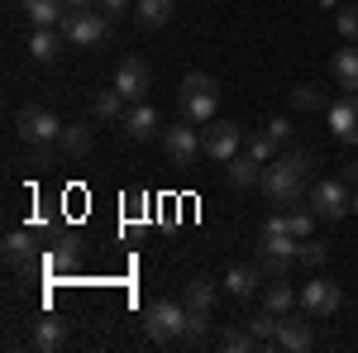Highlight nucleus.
Wrapping results in <instances>:
<instances>
[{
	"mask_svg": "<svg viewBox=\"0 0 358 353\" xmlns=\"http://www.w3.org/2000/svg\"><path fill=\"white\" fill-rule=\"evenodd\" d=\"M29 344H34L38 353H57L62 344H67V320H53V315L34 320V329H29Z\"/></svg>",
	"mask_w": 358,
	"mask_h": 353,
	"instance_id": "17",
	"label": "nucleus"
},
{
	"mask_svg": "<svg viewBox=\"0 0 358 353\" xmlns=\"http://www.w3.org/2000/svg\"><path fill=\"white\" fill-rule=\"evenodd\" d=\"M124 134L138 138V143H148V138L158 134V110L148 106V101H134V106L124 110Z\"/></svg>",
	"mask_w": 358,
	"mask_h": 353,
	"instance_id": "16",
	"label": "nucleus"
},
{
	"mask_svg": "<svg viewBox=\"0 0 358 353\" xmlns=\"http://www.w3.org/2000/svg\"><path fill=\"white\" fill-rule=\"evenodd\" d=\"M96 10H101V15H124V10H129V0H96Z\"/></svg>",
	"mask_w": 358,
	"mask_h": 353,
	"instance_id": "35",
	"label": "nucleus"
},
{
	"mask_svg": "<svg viewBox=\"0 0 358 353\" xmlns=\"http://www.w3.org/2000/svg\"><path fill=\"white\" fill-rule=\"evenodd\" d=\"M177 10V0H134V20L143 29H163Z\"/></svg>",
	"mask_w": 358,
	"mask_h": 353,
	"instance_id": "24",
	"label": "nucleus"
},
{
	"mask_svg": "<svg viewBox=\"0 0 358 353\" xmlns=\"http://www.w3.org/2000/svg\"><path fill=\"white\" fill-rule=\"evenodd\" d=\"M296 248H301V239L296 234H263L258 239V272H263V282H273V277H292V268H296Z\"/></svg>",
	"mask_w": 358,
	"mask_h": 353,
	"instance_id": "3",
	"label": "nucleus"
},
{
	"mask_svg": "<svg viewBox=\"0 0 358 353\" xmlns=\"http://www.w3.org/2000/svg\"><path fill=\"white\" fill-rule=\"evenodd\" d=\"M15 129L24 138V148H48V143L62 138V120H57L48 106H24L15 115Z\"/></svg>",
	"mask_w": 358,
	"mask_h": 353,
	"instance_id": "5",
	"label": "nucleus"
},
{
	"mask_svg": "<svg viewBox=\"0 0 358 353\" xmlns=\"http://www.w3.org/2000/svg\"><path fill=\"white\" fill-rule=\"evenodd\" d=\"M315 344V334H310V325L306 320H296V315H282V325H277V339L273 349H287V353H306Z\"/></svg>",
	"mask_w": 358,
	"mask_h": 353,
	"instance_id": "15",
	"label": "nucleus"
},
{
	"mask_svg": "<svg viewBox=\"0 0 358 353\" xmlns=\"http://www.w3.org/2000/svg\"><path fill=\"white\" fill-rule=\"evenodd\" d=\"M263 167H268V163H258L248 148H239V153L224 163V172H229V182H234L239 191H248V187H263Z\"/></svg>",
	"mask_w": 358,
	"mask_h": 353,
	"instance_id": "14",
	"label": "nucleus"
},
{
	"mask_svg": "<svg viewBox=\"0 0 358 353\" xmlns=\"http://www.w3.org/2000/svg\"><path fill=\"white\" fill-rule=\"evenodd\" d=\"M339 287L325 282V277H315V282H306L301 287V315L306 320H334V310H339Z\"/></svg>",
	"mask_w": 358,
	"mask_h": 353,
	"instance_id": "10",
	"label": "nucleus"
},
{
	"mask_svg": "<svg viewBox=\"0 0 358 353\" xmlns=\"http://www.w3.org/2000/svg\"><path fill=\"white\" fill-rule=\"evenodd\" d=\"M310 167H315V153L310 148H287L273 167H263V196L273 206H301Z\"/></svg>",
	"mask_w": 358,
	"mask_h": 353,
	"instance_id": "1",
	"label": "nucleus"
},
{
	"mask_svg": "<svg viewBox=\"0 0 358 353\" xmlns=\"http://www.w3.org/2000/svg\"><path fill=\"white\" fill-rule=\"evenodd\" d=\"M244 325L253 329L258 349H273V339H277V325H282V315H277V310H268V305H258V315H248Z\"/></svg>",
	"mask_w": 358,
	"mask_h": 353,
	"instance_id": "25",
	"label": "nucleus"
},
{
	"mask_svg": "<svg viewBox=\"0 0 358 353\" xmlns=\"http://www.w3.org/2000/svg\"><path fill=\"white\" fill-rule=\"evenodd\" d=\"M215 106H220V82L210 72H187L182 86H177V110L187 124H210L215 120Z\"/></svg>",
	"mask_w": 358,
	"mask_h": 353,
	"instance_id": "2",
	"label": "nucleus"
},
{
	"mask_svg": "<svg viewBox=\"0 0 358 353\" xmlns=\"http://www.w3.org/2000/svg\"><path fill=\"white\" fill-rule=\"evenodd\" d=\"M306 206L315 210L320 219H344L354 215V196H349V187L334 177V182H315V187L306 191Z\"/></svg>",
	"mask_w": 358,
	"mask_h": 353,
	"instance_id": "8",
	"label": "nucleus"
},
{
	"mask_svg": "<svg viewBox=\"0 0 358 353\" xmlns=\"http://www.w3.org/2000/svg\"><path fill=\"white\" fill-rule=\"evenodd\" d=\"M62 34H67L72 48H101L110 38V15H101V10H72L62 20Z\"/></svg>",
	"mask_w": 358,
	"mask_h": 353,
	"instance_id": "7",
	"label": "nucleus"
},
{
	"mask_svg": "<svg viewBox=\"0 0 358 353\" xmlns=\"http://www.w3.org/2000/svg\"><path fill=\"white\" fill-rule=\"evenodd\" d=\"M62 48H67V34L62 29H34L29 34V57L34 62H53Z\"/></svg>",
	"mask_w": 358,
	"mask_h": 353,
	"instance_id": "19",
	"label": "nucleus"
},
{
	"mask_svg": "<svg viewBox=\"0 0 358 353\" xmlns=\"http://www.w3.org/2000/svg\"><path fill=\"white\" fill-rule=\"evenodd\" d=\"M148 82H153V72H148V62L143 57H124L120 67H115V91L134 106V101H143V91H148Z\"/></svg>",
	"mask_w": 358,
	"mask_h": 353,
	"instance_id": "11",
	"label": "nucleus"
},
{
	"mask_svg": "<svg viewBox=\"0 0 358 353\" xmlns=\"http://www.w3.org/2000/svg\"><path fill=\"white\" fill-rule=\"evenodd\" d=\"M330 67H334V82L344 86V91H358V43H344Z\"/></svg>",
	"mask_w": 358,
	"mask_h": 353,
	"instance_id": "23",
	"label": "nucleus"
},
{
	"mask_svg": "<svg viewBox=\"0 0 358 353\" xmlns=\"http://www.w3.org/2000/svg\"><path fill=\"white\" fill-rule=\"evenodd\" d=\"M263 305L277 310V315H292V310L301 305V291H292L287 277H273V282H263Z\"/></svg>",
	"mask_w": 358,
	"mask_h": 353,
	"instance_id": "21",
	"label": "nucleus"
},
{
	"mask_svg": "<svg viewBox=\"0 0 358 353\" xmlns=\"http://www.w3.org/2000/svg\"><path fill=\"white\" fill-rule=\"evenodd\" d=\"M124 110H129V101H124V96H120L115 86L96 96V115H101V120H124Z\"/></svg>",
	"mask_w": 358,
	"mask_h": 353,
	"instance_id": "29",
	"label": "nucleus"
},
{
	"mask_svg": "<svg viewBox=\"0 0 358 353\" xmlns=\"http://www.w3.org/2000/svg\"><path fill=\"white\" fill-rule=\"evenodd\" d=\"M210 334V310H187V344H201Z\"/></svg>",
	"mask_w": 358,
	"mask_h": 353,
	"instance_id": "32",
	"label": "nucleus"
},
{
	"mask_svg": "<svg viewBox=\"0 0 358 353\" xmlns=\"http://www.w3.org/2000/svg\"><path fill=\"white\" fill-rule=\"evenodd\" d=\"M354 215H358V191H354Z\"/></svg>",
	"mask_w": 358,
	"mask_h": 353,
	"instance_id": "39",
	"label": "nucleus"
},
{
	"mask_svg": "<svg viewBox=\"0 0 358 353\" xmlns=\"http://www.w3.org/2000/svg\"><path fill=\"white\" fill-rule=\"evenodd\" d=\"M57 143H62V153H67V158H86V153L96 148V129H91L86 120L62 124V138H57Z\"/></svg>",
	"mask_w": 358,
	"mask_h": 353,
	"instance_id": "20",
	"label": "nucleus"
},
{
	"mask_svg": "<svg viewBox=\"0 0 358 353\" xmlns=\"http://www.w3.org/2000/svg\"><path fill=\"white\" fill-rule=\"evenodd\" d=\"M163 153L172 167H192L201 158V124H187V120H177L172 129H163Z\"/></svg>",
	"mask_w": 358,
	"mask_h": 353,
	"instance_id": "9",
	"label": "nucleus"
},
{
	"mask_svg": "<svg viewBox=\"0 0 358 353\" xmlns=\"http://www.w3.org/2000/svg\"><path fill=\"white\" fill-rule=\"evenodd\" d=\"M182 305H187V310H215V282H210V277L182 282Z\"/></svg>",
	"mask_w": 358,
	"mask_h": 353,
	"instance_id": "22",
	"label": "nucleus"
},
{
	"mask_svg": "<svg viewBox=\"0 0 358 353\" xmlns=\"http://www.w3.org/2000/svg\"><path fill=\"white\" fill-rule=\"evenodd\" d=\"M143 329L153 344H187V305L177 301H153L143 310Z\"/></svg>",
	"mask_w": 358,
	"mask_h": 353,
	"instance_id": "4",
	"label": "nucleus"
},
{
	"mask_svg": "<svg viewBox=\"0 0 358 353\" xmlns=\"http://www.w3.org/2000/svg\"><path fill=\"white\" fill-rule=\"evenodd\" d=\"M334 34L344 43H358V5H339L334 10Z\"/></svg>",
	"mask_w": 358,
	"mask_h": 353,
	"instance_id": "28",
	"label": "nucleus"
},
{
	"mask_svg": "<svg viewBox=\"0 0 358 353\" xmlns=\"http://www.w3.org/2000/svg\"><path fill=\"white\" fill-rule=\"evenodd\" d=\"M72 10H96V0H67V15Z\"/></svg>",
	"mask_w": 358,
	"mask_h": 353,
	"instance_id": "37",
	"label": "nucleus"
},
{
	"mask_svg": "<svg viewBox=\"0 0 358 353\" xmlns=\"http://www.w3.org/2000/svg\"><path fill=\"white\" fill-rule=\"evenodd\" d=\"M325 258H330V248H325V244H315V239H301V248H296V263H301V268H320Z\"/></svg>",
	"mask_w": 358,
	"mask_h": 353,
	"instance_id": "31",
	"label": "nucleus"
},
{
	"mask_svg": "<svg viewBox=\"0 0 358 353\" xmlns=\"http://www.w3.org/2000/svg\"><path fill=\"white\" fill-rule=\"evenodd\" d=\"M244 148L253 153V158H258V163H273L277 153H282V143H277L268 129H263V134H248V138H244Z\"/></svg>",
	"mask_w": 358,
	"mask_h": 353,
	"instance_id": "27",
	"label": "nucleus"
},
{
	"mask_svg": "<svg viewBox=\"0 0 358 353\" xmlns=\"http://www.w3.org/2000/svg\"><path fill=\"white\" fill-rule=\"evenodd\" d=\"M292 101H296V110H325V96H320V86L301 82L296 91H292Z\"/></svg>",
	"mask_w": 358,
	"mask_h": 353,
	"instance_id": "33",
	"label": "nucleus"
},
{
	"mask_svg": "<svg viewBox=\"0 0 358 353\" xmlns=\"http://www.w3.org/2000/svg\"><path fill=\"white\" fill-rule=\"evenodd\" d=\"M268 134H273L277 143L287 148V143H292V120H287V115H277V120H268Z\"/></svg>",
	"mask_w": 358,
	"mask_h": 353,
	"instance_id": "34",
	"label": "nucleus"
},
{
	"mask_svg": "<svg viewBox=\"0 0 358 353\" xmlns=\"http://www.w3.org/2000/svg\"><path fill=\"white\" fill-rule=\"evenodd\" d=\"M215 344H220L224 353H253V349H258V339H253V329H248V325L244 329H239V325H224Z\"/></svg>",
	"mask_w": 358,
	"mask_h": 353,
	"instance_id": "26",
	"label": "nucleus"
},
{
	"mask_svg": "<svg viewBox=\"0 0 358 353\" xmlns=\"http://www.w3.org/2000/svg\"><path fill=\"white\" fill-rule=\"evenodd\" d=\"M239 148H244V129H239L234 120H210V124H201V158H210V163L224 167Z\"/></svg>",
	"mask_w": 358,
	"mask_h": 353,
	"instance_id": "6",
	"label": "nucleus"
},
{
	"mask_svg": "<svg viewBox=\"0 0 358 353\" xmlns=\"http://www.w3.org/2000/svg\"><path fill=\"white\" fill-rule=\"evenodd\" d=\"M258 287H263V272H258V263H234V268L224 272V291H229L234 301L258 296Z\"/></svg>",
	"mask_w": 358,
	"mask_h": 353,
	"instance_id": "13",
	"label": "nucleus"
},
{
	"mask_svg": "<svg viewBox=\"0 0 358 353\" xmlns=\"http://www.w3.org/2000/svg\"><path fill=\"white\" fill-rule=\"evenodd\" d=\"M339 182H344L349 191H358V163H344V167H339Z\"/></svg>",
	"mask_w": 358,
	"mask_h": 353,
	"instance_id": "36",
	"label": "nucleus"
},
{
	"mask_svg": "<svg viewBox=\"0 0 358 353\" xmlns=\"http://www.w3.org/2000/svg\"><path fill=\"white\" fill-rule=\"evenodd\" d=\"M325 115H330V129L344 138V143H358V91L339 96V101H334Z\"/></svg>",
	"mask_w": 358,
	"mask_h": 353,
	"instance_id": "12",
	"label": "nucleus"
},
{
	"mask_svg": "<svg viewBox=\"0 0 358 353\" xmlns=\"http://www.w3.org/2000/svg\"><path fill=\"white\" fill-rule=\"evenodd\" d=\"M320 5H325V10H334V5H339V0H320Z\"/></svg>",
	"mask_w": 358,
	"mask_h": 353,
	"instance_id": "38",
	"label": "nucleus"
},
{
	"mask_svg": "<svg viewBox=\"0 0 358 353\" xmlns=\"http://www.w3.org/2000/svg\"><path fill=\"white\" fill-rule=\"evenodd\" d=\"M34 29H62L67 20V0H20Z\"/></svg>",
	"mask_w": 358,
	"mask_h": 353,
	"instance_id": "18",
	"label": "nucleus"
},
{
	"mask_svg": "<svg viewBox=\"0 0 358 353\" xmlns=\"http://www.w3.org/2000/svg\"><path fill=\"white\" fill-rule=\"evenodd\" d=\"M29 244H34V239L20 234V229L5 234V263H10V268H24V263H29Z\"/></svg>",
	"mask_w": 358,
	"mask_h": 353,
	"instance_id": "30",
	"label": "nucleus"
}]
</instances>
